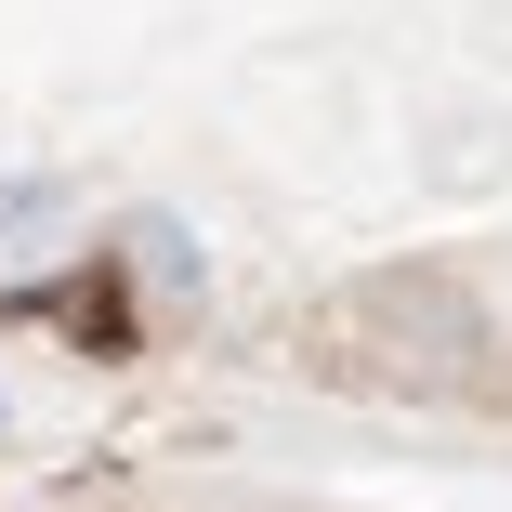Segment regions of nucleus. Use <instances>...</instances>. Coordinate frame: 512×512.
I'll use <instances>...</instances> for the list:
<instances>
[]
</instances>
